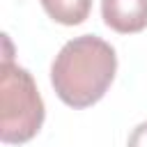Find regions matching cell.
Here are the masks:
<instances>
[{"label": "cell", "mask_w": 147, "mask_h": 147, "mask_svg": "<svg viewBox=\"0 0 147 147\" xmlns=\"http://www.w3.org/2000/svg\"><path fill=\"white\" fill-rule=\"evenodd\" d=\"M115 48L96 34L69 39L51 64V83L62 103L71 108L94 106L115 80Z\"/></svg>", "instance_id": "6da1fadb"}, {"label": "cell", "mask_w": 147, "mask_h": 147, "mask_svg": "<svg viewBox=\"0 0 147 147\" xmlns=\"http://www.w3.org/2000/svg\"><path fill=\"white\" fill-rule=\"evenodd\" d=\"M44 99L32 74L5 55L0 67V138L7 145L32 140L44 124Z\"/></svg>", "instance_id": "7a4b0ae2"}, {"label": "cell", "mask_w": 147, "mask_h": 147, "mask_svg": "<svg viewBox=\"0 0 147 147\" xmlns=\"http://www.w3.org/2000/svg\"><path fill=\"white\" fill-rule=\"evenodd\" d=\"M103 23L119 34H136L147 28V0H101Z\"/></svg>", "instance_id": "3957f363"}, {"label": "cell", "mask_w": 147, "mask_h": 147, "mask_svg": "<svg viewBox=\"0 0 147 147\" xmlns=\"http://www.w3.org/2000/svg\"><path fill=\"white\" fill-rule=\"evenodd\" d=\"M44 11L60 25H80L92 9V0H39Z\"/></svg>", "instance_id": "277c9868"}, {"label": "cell", "mask_w": 147, "mask_h": 147, "mask_svg": "<svg viewBox=\"0 0 147 147\" xmlns=\"http://www.w3.org/2000/svg\"><path fill=\"white\" fill-rule=\"evenodd\" d=\"M126 147H147V122H140V124L131 131Z\"/></svg>", "instance_id": "5b68a950"}]
</instances>
